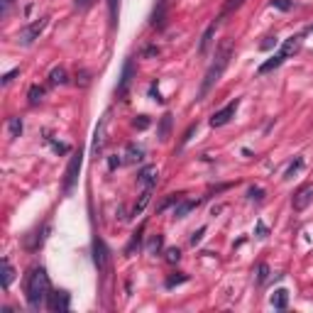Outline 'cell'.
<instances>
[{
	"mask_svg": "<svg viewBox=\"0 0 313 313\" xmlns=\"http://www.w3.org/2000/svg\"><path fill=\"white\" fill-rule=\"evenodd\" d=\"M66 84V69L64 66H57L49 71V86H61Z\"/></svg>",
	"mask_w": 313,
	"mask_h": 313,
	"instance_id": "cb8c5ba5",
	"label": "cell"
},
{
	"mask_svg": "<svg viewBox=\"0 0 313 313\" xmlns=\"http://www.w3.org/2000/svg\"><path fill=\"white\" fill-rule=\"evenodd\" d=\"M15 76H20V69H12V71H7L5 76H2V86H10L15 81Z\"/></svg>",
	"mask_w": 313,
	"mask_h": 313,
	"instance_id": "8d00e7d4",
	"label": "cell"
},
{
	"mask_svg": "<svg viewBox=\"0 0 313 313\" xmlns=\"http://www.w3.org/2000/svg\"><path fill=\"white\" fill-rule=\"evenodd\" d=\"M42 96H44V88H42V86H32L27 93V103L29 105H37V103L42 101Z\"/></svg>",
	"mask_w": 313,
	"mask_h": 313,
	"instance_id": "83f0119b",
	"label": "cell"
},
{
	"mask_svg": "<svg viewBox=\"0 0 313 313\" xmlns=\"http://www.w3.org/2000/svg\"><path fill=\"white\" fill-rule=\"evenodd\" d=\"M277 44H279V39H277V37H267V42H262V44H259V49H264V52H267V49H272V47H277Z\"/></svg>",
	"mask_w": 313,
	"mask_h": 313,
	"instance_id": "f35d334b",
	"label": "cell"
},
{
	"mask_svg": "<svg viewBox=\"0 0 313 313\" xmlns=\"http://www.w3.org/2000/svg\"><path fill=\"white\" fill-rule=\"evenodd\" d=\"M267 277H269V267H267V264H259V267H257V284H264Z\"/></svg>",
	"mask_w": 313,
	"mask_h": 313,
	"instance_id": "d6a6232c",
	"label": "cell"
},
{
	"mask_svg": "<svg viewBox=\"0 0 313 313\" xmlns=\"http://www.w3.org/2000/svg\"><path fill=\"white\" fill-rule=\"evenodd\" d=\"M299 47H301V34H291L289 39H284L282 49H279V52H277L272 59H267V61H264L257 71H259V74H269V71L279 69V66H282L286 59L291 57V54H296V52H299Z\"/></svg>",
	"mask_w": 313,
	"mask_h": 313,
	"instance_id": "3957f363",
	"label": "cell"
},
{
	"mask_svg": "<svg viewBox=\"0 0 313 313\" xmlns=\"http://www.w3.org/2000/svg\"><path fill=\"white\" fill-rule=\"evenodd\" d=\"M81 167H84V149L79 147V152L69 159V167L64 171V194H71L74 189H76V184H79V174H81Z\"/></svg>",
	"mask_w": 313,
	"mask_h": 313,
	"instance_id": "277c9868",
	"label": "cell"
},
{
	"mask_svg": "<svg viewBox=\"0 0 313 313\" xmlns=\"http://www.w3.org/2000/svg\"><path fill=\"white\" fill-rule=\"evenodd\" d=\"M149 199H152V189H144L142 194H140V201H137V203H135V208H132V215H140L144 208H147Z\"/></svg>",
	"mask_w": 313,
	"mask_h": 313,
	"instance_id": "d4e9b609",
	"label": "cell"
},
{
	"mask_svg": "<svg viewBox=\"0 0 313 313\" xmlns=\"http://www.w3.org/2000/svg\"><path fill=\"white\" fill-rule=\"evenodd\" d=\"M169 132H171V113H164V115H162V120H159L157 137H159L162 142H167V140H169Z\"/></svg>",
	"mask_w": 313,
	"mask_h": 313,
	"instance_id": "e0dca14e",
	"label": "cell"
},
{
	"mask_svg": "<svg viewBox=\"0 0 313 313\" xmlns=\"http://www.w3.org/2000/svg\"><path fill=\"white\" fill-rule=\"evenodd\" d=\"M301 167H304V159H301V157H296V159H294V164H291V167L286 169L284 179H294V174H296V171L301 169Z\"/></svg>",
	"mask_w": 313,
	"mask_h": 313,
	"instance_id": "1f68e13d",
	"label": "cell"
},
{
	"mask_svg": "<svg viewBox=\"0 0 313 313\" xmlns=\"http://www.w3.org/2000/svg\"><path fill=\"white\" fill-rule=\"evenodd\" d=\"M103 142H105V117L96 125V132H93V152L96 154L103 152Z\"/></svg>",
	"mask_w": 313,
	"mask_h": 313,
	"instance_id": "9a60e30c",
	"label": "cell"
},
{
	"mask_svg": "<svg viewBox=\"0 0 313 313\" xmlns=\"http://www.w3.org/2000/svg\"><path fill=\"white\" fill-rule=\"evenodd\" d=\"M17 0H2V17H7V12H10V7L15 5Z\"/></svg>",
	"mask_w": 313,
	"mask_h": 313,
	"instance_id": "60d3db41",
	"label": "cell"
},
{
	"mask_svg": "<svg viewBox=\"0 0 313 313\" xmlns=\"http://www.w3.org/2000/svg\"><path fill=\"white\" fill-rule=\"evenodd\" d=\"M242 2H245V0H225V5H223V10H220L218 20L223 22V20H225L228 15H232L235 10H240V7H242Z\"/></svg>",
	"mask_w": 313,
	"mask_h": 313,
	"instance_id": "7402d4cb",
	"label": "cell"
},
{
	"mask_svg": "<svg viewBox=\"0 0 313 313\" xmlns=\"http://www.w3.org/2000/svg\"><path fill=\"white\" fill-rule=\"evenodd\" d=\"M12 279H15V269H12L10 259H7V257H2V289H10Z\"/></svg>",
	"mask_w": 313,
	"mask_h": 313,
	"instance_id": "ffe728a7",
	"label": "cell"
},
{
	"mask_svg": "<svg viewBox=\"0 0 313 313\" xmlns=\"http://www.w3.org/2000/svg\"><path fill=\"white\" fill-rule=\"evenodd\" d=\"M237 105H240V101L235 98V101H232V103H228L225 108L215 110V113L210 115V127H223V125H228L230 120L235 117V110H237Z\"/></svg>",
	"mask_w": 313,
	"mask_h": 313,
	"instance_id": "ba28073f",
	"label": "cell"
},
{
	"mask_svg": "<svg viewBox=\"0 0 313 313\" xmlns=\"http://www.w3.org/2000/svg\"><path fill=\"white\" fill-rule=\"evenodd\" d=\"M44 140H47V142L52 144V147H54V152H57V154H66V152H69V144H59V142H52V137H44Z\"/></svg>",
	"mask_w": 313,
	"mask_h": 313,
	"instance_id": "74e56055",
	"label": "cell"
},
{
	"mask_svg": "<svg viewBox=\"0 0 313 313\" xmlns=\"http://www.w3.org/2000/svg\"><path fill=\"white\" fill-rule=\"evenodd\" d=\"M25 294H27V304L32 309L47 306V299H49V294H52V284H49V277H47V269H44V267H34L27 274Z\"/></svg>",
	"mask_w": 313,
	"mask_h": 313,
	"instance_id": "6da1fadb",
	"label": "cell"
},
{
	"mask_svg": "<svg viewBox=\"0 0 313 313\" xmlns=\"http://www.w3.org/2000/svg\"><path fill=\"white\" fill-rule=\"evenodd\" d=\"M269 5L277 7V10H282V12H289V10L294 7V0H272Z\"/></svg>",
	"mask_w": 313,
	"mask_h": 313,
	"instance_id": "f546056e",
	"label": "cell"
},
{
	"mask_svg": "<svg viewBox=\"0 0 313 313\" xmlns=\"http://www.w3.org/2000/svg\"><path fill=\"white\" fill-rule=\"evenodd\" d=\"M247 196H250V201H262V199H264V189H259V186H252V189L247 191Z\"/></svg>",
	"mask_w": 313,
	"mask_h": 313,
	"instance_id": "d590c367",
	"label": "cell"
},
{
	"mask_svg": "<svg viewBox=\"0 0 313 313\" xmlns=\"http://www.w3.org/2000/svg\"><path fill=\"white\" fill-rule=\"evenodd\" d=\"M115 167H120V159H117V157H110V159H108V169L113 171Z\"/></svg>",
	"mask_w": 313,
	"mask_h": 313,
	"instance_id": "7bdbcfd3",
	"label": "cell"
},
{
	"mask_svg": "<svg viewBox=\"0 0 313 313\" xmlns=\"http://www.w3.org/2000/svg\"><path fill=\"white\" fill-rule=\"evenodd\" d=\"M49 25V17H39V20H34V22H29V25H25V27L20 29V34H17V42L20 44H32L34 39H39V34L44 32V27Z\"/></svg>",
	"mask_w": 313,
	"mask_h": 313,
	"instance_id": "5b68a950",
	"label": "cell"
},
{
	"mask_svg": "<svg viewBox=\"0 0 313 313\" xmlns=\"http://www.w3.org/2000/svg\"><path fill=\"white\" fill-rule=\"evenodd\" d=\"M203 235H206V228H199L196 232H194V235H191V245H194V247H196L201 240H203Z\"/></svg>",
	"mask_w": 313,
	"mask_h": 313,
	"instance_id": "ab89813d",
	"label": "cell"
},
{
	"mask_svg": "<svg viewBox=\"0 0 313 313\" xmlns=\"http://www.w3.org/2000/svg\"><path fill=\"white\" fill-rule=\"evenodd\" d=\"M164 15H167V0H159V5L154 7V12H152V17H149V25H152V27L162 25V22H164Z\"/></svg>",
	"mask_w": 313,
	"mask_h": 313,
	"instance_id": "d6986e66",
	"label": "cell"
},
{
	"mask_svg": "<svg viewBox=\"0 0 313 313\" xmlns=\"http://www.w3.org/2000/svg\"><path fill=\"white\" fill-rule=\"evenodd\" d=\"M162 247H164V235H152V240L147 242V255L157 257L162 252Z\"/></svg>",
	"mask_w": 313,
	"mask_h": 313,
	"instance_id": "44dd1931",
	"label": "cell"
},
{
	"mask_svg": "<svg viewBox=\"0 0 313 313\" xmlns=\"http://www.w3.org/2000/svg\"><path fill=\"white\" fill-rule=\"evenodd\" d=\"M309 32H313V25H311V27H309Z\"/></svg>",
	"mask_w": 313,
	"mask_h": 313,
	"instance_id": "bcb514c9",
	"label": "cell"
},
{
	"mask_svg": "<svg viewBox=\"0 0 313 313\" xmlns=\"http://www.w3.org/2000/svg\"><path fill=\"white\" fill-rule=\"evenodd\" d=\"M179 259H181V250H179V247H169V250H167V262H169V264H176Z\"/></svg>",
	"mask_w": 313,
	"mask_h": 313,
	"instance_id": "e575fe53",
	"label": "cell"
},
{
	"mask_svg": "<svg viewBox=\"0 0 313 313\" xmlns=\"http://www.w3.org/2000/svg\"><path fill=\"white\" fill-rule=\"evenodd\" d=\"M117 7H120V0H108V10H110V25H117Z\"/></svg>",
	"mask_w": 313,
	"mask_h": 313,
	"instance_id": "4dcf8cb0",
	"label": "cell"
},
{
	"mask_svg": "<svg viewBox=\"0 0 313 313\" xmlns=\"http://www.w3.org/2000/svg\"><path fill=\"white\" fill-rule=\"evenodd\" d=\"M142 159H144L142 147H137V144H127V149H125V162H127V164H135V162H142Z\"/></svg>",
	"mask_w": 313,
	"mask_h": 313,
	"instance_id": "2e32d148",
	"label": "cell"
},
{
	"mask_svg": "<svg viewBox=\"0 0 313 313\" xmlns=\"http://www.w3.org/2000/svg\"><path fill=\"white\" fill-rule=\"evenodd\" d=\"M272 306H274L277 311H284L286 306H289V291H286V289H277V291H274Z\"/></svg>",
	"mask_w": 313,
	"mask_h": 313,
	"instance_id": "ac0fdd59",
	"label": "cell"
},
{
	"mask_svg": "<svg viewBox=\"0 0 313 313\" xmlns=\"http://www.w3.org/2000/svg\"><path fill=\"white\" fill-rule=\"evenodd\" d=\"M132 125H135L137 130H147V127H149L152 122H149V117H147V115H137V117L132 120Z\"/></svg>",
	"mask_w": 313,
	"mask_h": 313,
	"instance_id": "836d02e7",
	"label": "cell"
},
{
	"mask_svg": "<svg viewBox=\"0 0 313 313\" xmlns=\"http://www.w3.org/2000/svg\"><path fill=\"white\" fill-rule=\"evenodd\" d=\"M91 2H93V0H76V7H81V10H84V7H88Z\"/></svg>",
	"mask_w": 313,
	"mask_h": 313,
	"instance_id": "f6af8a7d",
	"label": "cell"
},
{
	"mask_svg": "<svg viewBox=\"0 0 313 313\" xmlns=\"http://www.w3.org/2000/svg\"><path fill=\"white\" fill-rule=\"evenodd\" d=\"M142 232H144V223H142V225H140L137 230H135V232H132V240H130V245L125 247V255H127V257L132 255V252H135L137 247H140V242H142Z\"/></svg>",
	"mask_w": 313,
	"mask_h": 313,
	"instance_id": "603a6c76",
	"label": "cell"
},
{
	"mask_svg": "<svg viewBox=\"0 0 313 313\" xmlns=\"http://www.w3.org/2000/svg\"><path fill=\"white\" fill-rule=\"evenodd\" d=\"M230 57H232V47L225 44V47L215 54V61L208 66V71H206V76H203V81H201V91H199V98H196V101H203V98L213 91V86L220 81V76L225 74V69H228V64H230Z\"/></svg>",
	"mask_w": 313,
	"mask_h": 313,
	"instance_id": "7a4b0ae2",
	"label": "cell"
},
{
	"mask_svg": "<svg viewBox=\"0 0 313 313\" xmlns=\"http://www.w3.org/2000/svg\"><path fill=\"white\" fill-rule=\"evenodd\" d=\"M257 237H267V228H264V223H262V220L257 223Z\"/></svg>",
	"mask_w": 313,
	"mask_h": 313,
	"instance_id": "b9f144b4",
	"label": "cell"
},
{
	"mask_svg": "<svg viewBox=\"0 0 313 313\" xmlns=\"http://www.w3.org/2000/svg\"><path fill=\"white\" fill-rule=\"evenodd\" d=\"M47 232H49V223H47V225H42V228H37L34 232H29L27 237H25V247H27L29 252L39 250V247L44 245V240H47Z\"/></svg>",
	"mask_w": 313,
	"mask_h": 313,
	"instance_id": "8fae6325",
	"label": "cell"
},
{
	"mask_svg": "<svg viewBox=\"0 0 313 313\" xmlns=\"http://www.w3.org/2000/svg\"><path fill=\"white\" fill-rule=\"evenodd\" d=\"M218 25H220V20L215 17L208 27H206V32H203V37H201V44H199V54H206L208 52V47H210V42H213V34H215V29H218Z\"/></svg>",
	"mask_w": 313,
	"mask_h": 313,
	"instance_id": "5bb4252c",
	"label": "cell"
},
{
	"mask_svg": "<svg viewBox=\"0 0 313 313\" xmlns=\"http://www.w3.org/2000/svg\"><path fill=\"white\" fill-rule=\"evenodd\" d=\"M186 282H189V274H184V272H174L171 277H167V282H164V286H167V289H174V286L186 284Z\"/></svg>",
	"mask_w": 313,
	"mask_h": 313,
	"instance_id": "484cf974",
	"label": "cell"
},
{
	"mask_svg": "<svg viewBox=\"0 0 313 313\" xmlns=\"http://www.w3.org/2000/svg\"><path fill=\"white\" fill-rule=\"evenodd\" d=\"M313 201V186L311 184H306V186H301L296 194H294V199H291V208L296 210V213H304L309 206H311Z\"/></svg>",
	"mask_w": 313,
	"mask_h": 313,
	"instance_id": "9c48e42d",
	"label": "cell"
},
{
	"mask_svg": "<svg viewBox=\"0 0 313 313\" xmlns=\"http://www.w3.org/2000/svg\"><path fill=\"white\" fill-rule=\"evenodd\" d=\"M157 176H159L157 167H154V164H147V167H142V171L137 174V181L142 184L144 189H154V186H157Z\"/></svg>",
	"mask_w": 313,
	"mask_h": 313,
	"instance_id": "7c38bea8",
	"label": "cell"
},
{
	"mask_svg": "<svg viewBox=\"0 0 313 313\" xmlns=\"http://www.w3.org/2000/svg\"><path fill=\"white\" fill-rule=\"evenodd\" d=\"M7 130H10V137H20L22 135V117H10L7 120Z\"/></svg>",
	"mask_w": 313,
	"mask_h": 313,
	"instance_id": "4316f807",
	"label": "cell"
},
{
	"mask_svg": "<svg viewBox=\"0 0 313 313\" xmlns=\"http://www.w3.org/2000/svg\"><path fill=\"white\" fill-rule=\"evenodd\" d=\"M154 54H159L157 47H147V49H144V57H154Z\"/></svg>",
	"mask_w": 313,
	"mask_h": 313,
	"instance_id": "ee69618b",
	"label": "cell"
},
{
	"mask_svg": "<svg viewBox=\"0 0 313 313\" xmlns=\"http://www.w3.org/2000/svg\"><path fill=\"white\" fill-rule=\"evenodd\" d=\"M181 199H184V194H169L167 199H164L162 203H159V208H157V210H167L169 206H176V203H179Z\"/></svg>",
	"mask_w": 313,
	"mask_h": 313,
	"instance_id": "f1b7e54d",
	"label": "cell"
},
{
	"mask_svg": "<svg viewBox=\"0 0 313 313\" xmlns=\"http://www.w3.org/2000/svg\"><path fill=\"white\" fill-rule=\"evenodd\" d=\"M47 309L54 313H66L71 309V294L69 291H52L47 299Z\"/></svg>",
	"mask_w": 313,
	"mask_h": 313,
	"instance_id": "52a82bcc",
	"label": "cell"
},
{
	"mask_svg": "<svg viewBox=\"0 0 313 313\" xmlns=\"http://www.w3.org/2000/svg\"><path fill=\"white\" fill-rule=\"evenodd\" d=\"M93 264L98 272H108L110 269V250L103 242V237H93Z\"/></svg>",
	"mask_w": 313,
	"mask_h": 313,
	"instance_id": "8992f818",
	"label": "cell"
},
{
	"mask_svg": "<svg viewBox=\"0 0 313 313\" xmlns=\"http://www.w3.org/2000/svg\"><path fill=\"white\" fill-rule=\"evenodd\" d=\"M132 74H135V61L127 59L125 66H122V74H120L117 88H115V96H117V98H125V96H127V88H130V84H132Z\"/></svg>",
	"mask_w": 313,
	"mask_h": 313,
	"instance_id": "30bf717a",
	"label": "cell"
},
{
	"mask_svg": "<svg viewBox=\"0 0 313 313\" xmlns=\"http://www.w3.org/2000/svg\"><path fill=\"white\" fill-rule=\"evenodd\" d=\"M201 201H194V199H181L176 206H174V220H181V218H186L191 210H196L199 208Z\"/></svg>",
	"mask_w": 313,
	"mask_h": 313,
	"instance_id": "4fadbf2b",
	"label": "cell"
}]
</instances>
